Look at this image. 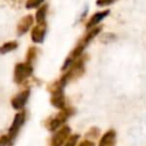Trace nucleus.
Returning a JSON list of instances; mask_svg holds the SVG:
<instances>
[{
	"mask_svg": "<svg viewBox=\"0 0 146 146\" xmlns=\"http://www.w3.org/2000/svg\"><path fill=\"white\" fill-rule=\"evenodd\" d=\"M33 73V65L24 62V63H17L14 68V82L17 84H22L26 81L27 78H30Z\"/></svg>",
	"mask_w": 146,
	"mask_h": 146,
	"instance_id": "f03ea898",
	"label": "nucleus"
},
{
	"mask_svg": "<svg viewBox=\"0 0 146 146\" xmlns=\"http://www.w3.org/2000/svg\"><path fill=\"white\" fill-rule=\"evenodd\" d=\"M116 0H96V5L98 7H106L112 3H114Z\"/></svg>",
	"mask_w": 146,
	"mask_h": 146,
	"instance_id": "a211bd4d",
	"label": "nucleus"
},
{
	"mask_svg": "<svg viewBox=\"0 0 146 146\" xmlns=\"http://www.w3.org/2000/svg\"><path fill=\"white\" fill-rule=\"evenodd\" d=\"M110 13H111L110 9H106V10H102V11H97V13H95V14L89 18V21L86 23V29L89 30V29H92V27L97 26V25H98L105 17H107V16L110 15Z\"/></svg>",
	"mask_w": 146,
	"mask_h": 146,
	"instance_id": "1a4fd4ad",
	"label": "nucleus"
},
{
	"mask_svg": "<svg viewBox=\"0 0 146 146\" xmlns=\"http://www.w3.org/2000/svg\"><path fill=\"white\" fill-rule=\"evenodd\" d=\"M17 47H18L17 41H8V42H5L3 44L0 46V55L8 54V52L15 50Z\"/></svg>",
	"mask_w": 146,
	"mask_h": 146,
	"instance_id": "4468645a",
	"label": "nucleus"
},
{
	"mask_svg": "<svg viewBox=\"0 0 146 146\" xmlns=\"http://www.w3.org/2000/svg\"><path fill=\"white\" fill-rule=\"evenodd\" d=\"M115 39V35L114 34H112V33H106V34H104L102 38H100V40H102V42H107V41H112V40H114Z\"/></svg>",
	"mask_w": 146,
	"mask_h": 146,
	"instance_id": "aec40b11",
	"label": "nucleus"
},
{
	"mask_svg": "<svg viewBox=\"0 0 146 146\" xmlns=\"http://www.w3.org/2000/svg\"><path fill=\"white\" fill-rule=\"evenodd\" d=\"M78 146H95V144H94L92 141L88 140V139H84V140H82Z\"/></svg>",
	"mask_w": 146,
	"mask_h": 146,
	"instance_id": "412c9836",
	"label": "nucleus"
},
{
	"mask_svg": "<svg viewBox=\"0 0 146 146\" xmlns=\"http://www.w3.org/2000/svg\"><path fill=\"white\" fill-rule=\"evenodd\" d=\"M38 55H39V49L36 47H34V46H31L27 49L25 62L29 63V64H31V65H33L34 62H35V59H36V57H38Z\"/></svg>",
	"mask_w": 146,
	"mask_h": 146,
	"instance_id": "ddd939ff",
	"label": "nucleus"
},
{
	"mask_svg": "<svg viewBox=\"0 0 146 146\" xmlns=\"http://www.w3.org/2000/svg\"><path fill=\"white\" fill-rule=\"evenodd\" d=\"M25 120H26V111H25V110H22V111H19L18 113L15 114L14 120H13V122H11L9 129H8V133H7L10 144L14 143V140H15L16 136L18 135V132H19L22 125L24 124Z\"/></svg>",
	"mask_w": 146,
	"mask_h": 146,
	"instance_id": "7ed1b4c3",
	"label": "nucleus"
},
{
	"mask_svg": "<svg viewBox=\"0 0 146 146\" xmlns=\"http://www.w3.org/2000/svg\"><path fill=\"white\" fill-rule=\"evenodd\" d=\"M115 143H116V131L114 129H110L102 136L98 146H115Z\"/></svg>",
	"mask_w": 146,
	"mask_h": 146,
	"instance_id": "9b49d317",
	"label": "nucleus"
},
{
	"mask_svg": "<svg viewBox=\"0 0 146 146\" xmlns=\"http://www.w3.org/2000/svg\"><path fill=\"white\" fill-rule=\"evenodd\" d=\"M70 136H71V128L68 125L59 127V129L51 137L50 146H63Z\"/></svg>",
	"mask_w": 146,
	"mask_h": 146,
	"instance_id": "20e7f679",
	"label": "nucleus"
},
{
	"mask_svg": "<svg viewBox=\"0 0 146 146\" xmlns=\"http://www.w3.org/2000/svg\"><path fill=\"white\" fill-rule=\"evenodd\" d=\"M74 108L73 107H64V108H62V110H59V112L57 113V114H55L54 116H51V117H48L47 120H46V122H44V125H46V128L49 130V131H55L56 129H58L59 127H62L65 122H66V120L71 116V115H73L74 114Z\"/></svg>",
	"mask_w": 146,
	"mask_h": 146,
	"instance_id": "f257e3e1",
	"label": "nucleus"
},
{
	"mask_svg": "<svg viewBox=\"0 0 146 146\" xmlns=\"http://www.w3.org/2000/svg\"><path fill=\"white\" fill-rule=\"evenodd\" d=\"M47 34V23H38L31 31V40L34 43H42Z\"/></svg>",
	"mask_w": 146,
	"mask_h": 146,
	"instance_id": "423d86ee",
	"label": "nucleus"
},
{
	"mask_svg": "<svg viewBox=\"0 0 146 146\" xmlns=\"http://www.w3.org/2000/svg\"><path fill=\"white\" fill-rule=\"evenodd\" d=\"M102 30H103V26H99V25H97V26H95V27H92V29H89L88 32L80 39V41H79L76 44H79V46H81L82 48L86 49V47L102 32Z\"/></svg>",
	"mask_w": 146,
	"mask_h": 146,
	"instance_id": "0eeeda50",
	"label": "nucleus"
},
{
	"mask_svg": "<svg viewBox=\"0 0 146 146\" xmlns=\"http://www.w3.org/2000/svg\"><path fill=\"white\" fill-rule=\"evenodd\" d=\"M99 136V129L98 128H90L89 131L86 132V137L87 138H97Z\"/></svg>",
	"mask_w": 146,
	"mask_h": 146,
	"instance_id": "dca6fc26",
	"label": "nucleus"
},
{
	"mask_svg": "<svg viewBox=\"0 0 146 146\" xmlns=\"http://www.w3.org/2000/svg\"><path fill=\"white\" fill-rule=\"evenodd\" d=\"M44 0H26L25 2V7L27 9H33V8H38L39 6H41L43 3Z\"/></svg>",
	"mask_w": 146,
	"mask_h": 146,
	"instance_id": "2eb2a0df",
	"label": "nucleus"
},
{
	"mask_svg": "<svg viewBox=\"0 0 146 146\" xmlns=\"http://www.w3.org/2000/svg\"><path fill=\"white\" fill-rule=\"evenodd\" d=\"M33 22H34V18L32 15H25L24 17H22L19 19V22L17 23V35H24L30 29L31 26L33 25Z\"/></svg>",
	"mask_w": 146,
	"mask_h": 146,
	"instance_id": "6e6552de",
	"label": "nucleus"
},
{
	"mask_svg": "<svg viewBox=\"0 0 146 146\" xmlns=\"http://www.w3.org/2000/svg\"><path fill=\"white\" fill-rule=\"evenodd\" d=\"M7 145H11L9 141V138L7 135H1L0 136V146H7Z\"/></svg>",
	"mask_w": 146,
	"mask_h": 146,
	"instance_id": "6ab92c4d",
	"label": "nucleus"
},
{
	"mask_svg": "<svg viewBox=\"0 0 146 146\" xmlns=\"http://www.w3.org/2000/svg\"><path fill=\"white\" fill-rule=\"evenodd\" d=\"M51 94V98H50V103L54 107L62 110L64 107H66V100H65V96H64V90H56L50 92Z\"/></svg>",
	"mask_w": 146,
	"mask_h": 146,
	"instance_id": "9d476101",
	"label": "nucleus"
},
{
	"mask_svg": "<svg viewBox=\"0 0 146 146\" xmlns=\"http://www.w3.org/2000/svg\"><path fill=\"white\" fill-rule=\"evenodd\" d=\"M79 139V135H72L65 141V146H76V141Z\"/></svg>",
	"mask_w": 146,
	"mask_h": 146,
	"instance_id": "f3484780",
	"label": "nucleus"
},
{
	"mask_svg": "<svg viewBox=\"0 0 146 146\" xmlns=\"http://www.w3.org/2000/svg\"><path fill=\"white\" fill-rule=\"evenodd\" d=\"M30 89H25V90H22L21 92H18L17 95H15L11 100H10V104L13 106L14 110H23L25 104L27 103L29 98H30Z\"/></svg>",
	"mask_w": 146,
	"mask_h": 146,
	"instance_id": "39448f33",
	"label": "nucleus"
},
{
	"mask_svg": "<svg viewBox=\"0 0 146 146\" xmlns=\"http://www.w3.org/2000/svg\"><path fill=\"white\" fill-rule=\"evenodd\" d=\"M47 11H48V5L42 3L41 6L38 7V10L35 13V19L38 23H42L46 22V17H47Z\"/></svg>",
	"mask_w": 146,
	"mask_h": 146,
	"instance_id": "f8f14e48",
	"label": "nucleus"
}]
</instances>
